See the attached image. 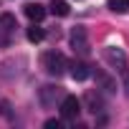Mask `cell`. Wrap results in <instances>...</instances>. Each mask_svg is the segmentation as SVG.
<instances>
[{"instance_id": "obj_6", "label": "cell", "mask_w": 129, "mask_h": 129, "mask_svg": "<svg viewBox=\"0 0 129 129\" xmlns=\"http://www.w3.org/2000/svg\"><path fill=\"white\" fill-rule=\"evenodd\" d=\"M84 104H86V111H91V114L104 111V99H101L99 91H86L84 94Z\"/></svg>"}, {"instance_id": "obj_5", "label": "cell", "mask_w": 129, "mask_h": 129, "mask_svg": "<svg viewBox=\"0 0 129 129\" xmlns=\"http://www.w3.org/2000/svg\"><path fill=\"white\" fill-rule=\"evenodd\" d=\"M79 111H81V101H79L76 96H63V101H61V116H63V119L76 121Z\"/></svg>"}, {"instance_id": "obj_13", "label": "cell", "mask_w": 129, "mask_h": 129, "mask_svg": "<svg viewBox=\"0 0 129 129\" xmlns=\"http://www.w3.org/2000/svg\"><path fill=\"white\" fill-rule=\"evenodd\" d=\"M10 33H13V30L3 28V18H0V46H8V41H10Z\"/></svg>"}, {"instance_id": "obj_14", "label": "cell", "mask_w": 129, "mask_h": 129, "mask_svg": "<svg viewBox=\"0 0 129 129\" xmlns=\"http://www.w3.org/2000/svg\"><path fill=\"white\" fill-rule=\"evenodd\" d=\"M46 129H61V121L58 119H48L46 121Z\"/></svg>"}, {"instance_id": "obj_4", "label": "cell", "mask_w": 129, "mask_h": 129, "mask_svg": "<svg viewBox=\"0 0 129 129\" xmlns=\"http://www.w3.org/2000/svg\"><path fill=\"white\" fill-rule=\"evenodd\" d=\"M71 46H74V51H76L79 56H86V53H89V36H86V28L76 25V28L71 30Z\"/></svg>"}, {"instance_id": "obj_8", "label": "cell", "mask_w": 129, "mask_h": 129, "mask_svg": "<svg viewBox=\"0 0 129 129\" xmlns=\"http://www.w3.org/2000/svg\"><path fill=\"white\" fill-rule=\"evenodd\" d=\"M94 76H96V84H99L101 91H106V94H114V91H116V81H114L111 76H106L104 71H96Z\"/></svg>"}, {"instance_id": "obj_9", "label": "cell", "mask_w": 129, "mask_h": 129, "mask_svg": "<svg viewBox=\"0 0 129 129\" xmlns=\"http://www.w3.org/2000/svg\"><path fill=\"white\" fill-rule=\"evenodd\" d=\"M25 15H28L30 20H36V23H38V20H43V18H46V8H43L41 3H28V5H25Z\"/></svg>"}, {"instance_id": "obj_10", "label": "cell", "mask_w": 129, "mask_h": 129, "mask_svg": "<svg viewBox=\"0 0 129 129\" xmlns=\"http://www.w3.org/2000/svg\"><path fill=\"white\" fill-rule=\"evenodd\" d=\"M51 13L58 15V18H66V15L71 13V8H69L66 0H53V3H51Z\"/></svg>"}, {"instance_id": "obj_7", "label": "cell", "mask_w": 129, "mask_h": 129, "mask_svg": "<svg viewBox=\"0 0 129 129\" xmlns=\"http://www.w3.org/2000/svg\"><path fill=\"white\" fill-rule=\"evenodd\" d=\"M69 69H71V79H76V81H86V79L91 76V71H89V66H86L84 61L69 63Z\"/></svg>"}, {"instance_id": "obj_2", "label": "cell", "mask_w": 129, "mask_h": 129, "mask_svg": "<svg viewBox=\"0 0 129 129\" xmlns=\"http://www.w3.org/2000/svg\"><path fill=\"white\" fill-rule=\"evenodd\" d=\"M38 99H41V104L46 109H53L58 101H63V89L61 86H41Z\"/></svg>"}, {"instance_id": "obj_3", "label": "cell", "mask_w": 129, "mask_h": 129, "mask_svg": "<svg viewBox=\"0 0 129 129\" xmlns=\"http://www.w3.org/2000/svg\"><path fill=\"white\" fill-rule=\"evenodd\" d=\"M104 61L109 63L111 69H116L119 74H121V71H126V56H124V51H121V48H114V46L104 48Z\"/></svg>"}, {"instance_id": "obj_15", "label": "cell", "mask_w": 129, "mask_h": 129, "mask_svg": "<svg viewBox=\"0 0 129 129\" xmlns=\"http://www.w3.org/2000/svg\"><path fill=\"white\" fill-rule=\"evenodd\" d=\"M121 76H124V89H126V96H129V71H121Z\"/></svg>"}, {"instance_id": "obj_1", "label": "cell", "mask_w": 129, "mask_h": 129, "mask_svg": "<svg viewBox=\"0 0 129 129\" xmlns=\"http://www.w3.org/2000/svg\"><path fill=\"white\" fill-rule=\"evenodd\" d=\"M43 69L51 76H61L63 71L69 69V61H66V56L58 53V51H48V53H43Z\"/></svg>"}, {"instance_id": "obj_12", "label": "cell", "mask_w": 129, "mask_h": 129, "mask_svg": "<svg viewBox=\"0 0 129 129\" xmlns=\"http://www.w3.org/2000/svg\"><path fill=\"white\" fill-rule=\"evenodd\" d=\"M46 38V33H43V28H38V25H33V28H28V41L30 43H38V41H43Z\"/></svg>"}, {"instance_id": "obj_11", "label": "cell", "mask_w": 129, "mask_h": 129, "mask_svg": "<svg viewBox=\"0 0 129 129\" xmlns=\"http://www.w3.org/2000/svg\"><path fill=\"white\" fill-rule=\"evenodd\" d=\"M106 8H109L111 13H126V10H129V0H109Z\"/></svg>"}]
</instances>
